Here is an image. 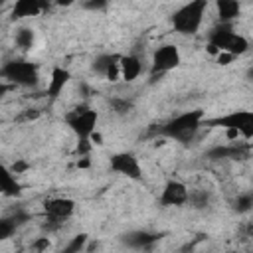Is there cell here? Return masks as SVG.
Here are the masks:
<instances>
[{
	"label": "cell",
	"instance_id": "obj_1",
	"mask_svg": "<svg viewBox=\"0 0 253 253\" xmlns=\"http://www.w3.org/2000/svg\"><path fill=\"white\" fill-rule=\"evenodd\" d=\"M202 125H204V111L202 109H192V111H184V113L172 117L170 121L160 125L156 128V132L160 136H166V138H172L176 142L188 144L196 138Z\"/></svg>",
	"mask_w": 253,
	"mask_h": 253
},
{
	"label": "cell",
	"instance_id": "obj_2",
	"mask_svg": "<svg viewBox=\"0 0 253 253\" xmlns=\"http://www.w3.org/2000/svg\"><path fill=\"white\" fill-rule=\"evenodd\" d=\"M208 43L211 49H217L221 53L229 55H243L249 49V42L245 36L237 34L231 24L227 22H217L210 32H208Z\"/></svg>",
	"mask_w": 253,
	"mask_h": 253
},
{
	"label": "cell",
	"instance_id": "obj_3",
	"mask_svg": "<svg viewBox=\"0 0 253 253\" xmlns=\"http://www.w3.org/2000/svg\"><path fill=\"white\" fill-rule=\"evenodd\" d=\"M206 12H208V0H190L170 16V24L174 32L182 36H196L202 28Z\"/></svg>",
	"mask_w": 253,
	"mask_h": 253
},
{
	"label": "cell",
	"instance_id": "obj_4",
	"mask_svg": "<svg viewBox=\"0 0 253 253\" xmlns=\"http://www.w3.org/2000/svg\"><path fill=\"white\" fill-rule=\"evenodd\" d=\"M4 81H10L18 87H36L40 83V67L38 63L24 59V57H14L6 61L0 69Z\"/></svg>",
	"mask_w": 253,
	"mask_h": 253
},
{
	"label": "cell",
	"instance_id": "obj_5",
	"mask_svg": "<svg viewBox=\"0 0 253 253\" xmlns=\"http://www.w3.org/2000/svg\"><path fill=\"white\" fill-rule=\"evenodd\" d=\"M211 126H219L227 130L231 136H243V138H253V111L249 109H237L231 113H225L221 117H215L208 121Z\"/></svg>",
	"mask_w": 253,
	"mask_h": 253
},
{
	"label": "cell",
	"instance_id": "obj_6",
	"mask_svg": "<svg viewBox=\"0 0 253 253\" xmlns=\"http://www.w3.org/2000/svg\"><path fill=\"white\" fill-rule=\"evenodd\" d=\"M97 121H99V115L89 105H77V107H73L71 111L65 113V125L71 128V132L79 140L93 136Z\"/></svg>",
	"mask_w": 253,
	"mask_h": 253
},
{
	"label": "cell",
	"instance_id": "obj_7",
	"mask_svg": "<svg viewBox=\"0 0 253 253\" xmlns=\"http://www.w3.org/2000/svg\"><path fill=\"white\" fill-rule=\"evenodd\" d=\"M182 61V55H180V49L178 45L174 43H162L158 45L154 51H152V57H150V77L154 79L156 75H164L172 69H176Z\"/></svg>",
	"mask_w": 253,
	"mask_h": 253
},
{
	"label": "cell",
	"instance_id": "obj_8",
	"mask_svg": "<svg viewBox=\"0 0 253 253\" xmlns=\"http://www.w3.org/2000/svg\"><path fill=\"white\" fill-rule=\"evenodd\" d=\"M109 168L111 172L125 176L126 180L132 182H142L144 180V172H142V164L136 158V154L132 152H115L109 158Z\"/></svg>",
	"mask_w": 253,
	"mask_h": 253
},
{
	"label": "cell",
	"instance_id": "obj_9",
	"mask_svg": "<svg viewBox=\"0 0 253 253\" xmlns=\"http://www.w3.org/2000/svg\"><path fill=\"white\" fill-rule=\"evenodd\" d=\"M188 198H190V190L184 182L180 180H168L160 192V198H158V204L162 208H182L188 204Z\"/></svg>",
	"mask_w": 253,
	"mask_h": 253
},
{
	"label": "cell",
	"instance_id": "obj_10",
	"mask_svg": "<svg viewBox=\"0 0 253 253\" xmlns=\"http://www.w3.org/2000/svg\"><path fill=\"white\" fill-rule=\"evenodd\" d=\"M91 71L109 81H117L121 77V53H99L91 61Z\"/></svg>",
	"mask_w": 253,
	"mask_h": 253
},
{
	"label": "cell",
	"instance_id": "obj_11",
	"mask_svg": "<svg viewBox=\"0 0 253 253\" xmlns=\"http://www.w3.org/2000/svg\"><path fill=\"white\" fill-rule=\"evenodd\" d=\"M162 239V233L156 231H148V229H132L121 235V243L130 247V249H150L154 243H158Z\"/></svg>",
	"mask_w": 253,
	"mask_h": 253
},
{
	"label": "cell",
	"instance_id": "obj_12",
	"mask_svg": "<svg viewBox=\"0 0 253 253\" xmlns=\"http://www.w3.org/2000/svg\"><path fill=\"white\" fill-rule=\"evenodd\" d=\"M43 213L47 217H53V219H59V221H67L73 213H75V202L71 198H49L43 202Z\"/></svg>",
	"mask_w": 253,
	"mask_h": 253
},
{
	"label": "cell",
	"instance_id": "obj_13",
	"mask_svg": "<svg viewBox=\"0 0 253 253\" xmlns=\"http://www.w3.org/2000/svg\"><path fill=\"white\" fill-rule=\"evenodd\" d=\"M51 4H53V0H14L12 18H14V20L34 18V16L45 12Z\"/></svg>",
	"mask_w": 253,
	"mask_h": 253
},
{
	"label": "cell",
	"instance_id": "obj_14",
	"mask_svg": "<svg viewBox=\"0 0 253 253\" xmlns=\"http://www.w3.org/2000/svg\"><path fill=\"white\" fill-rule=\"evenodd\" d=\"M30 219H32V215H30L28 211H24V210H16V211H12L10 215H4V217L0 219V241L12 237V235L16 233V229L22 227V225H24L26 221H30Z\"/></svg>",
	"mask_w": 253,
	"mask_h": 253
},
{
	"label": "cell",
	"instance_id": "obj_15",
	"mask_svg": "<svg viewBox=\"0 0 253 253\" xmlns=\"http://www.w3.org/2000/svg\"><path fill=\"white\" fill-rule=\"evenodd\" d=\"M69 79H71L69 69H65V67H61V65H55V67L51 69V73H49V81H47V87H45V95H47L49 99H57L59 93H61V91L65 89V85L69 83Z\"/></svg>",
	"mask_w": 253,
	"mask_h": 253
},
{
	"label": "cell",
	"instance_id": "obj_16",
	"mask_svg": "<svg viewBox=\"0 0 253 253\" xmlns=\"http://www.w3.org/2000/svg\"><path fill=\"white\" fill-rule=\"evenodd\" d=\"M142 73V57L136 53H126L121 55V77L130 83L134 79H138Z\"/></svg>",
	"mask_w": 253,
	"mask_h": 253
},
{
	"label": "cell",
	"instance_id": "obj_17",
	"mask_svg": "<svg viewBox=\"0 0 253 253\" xmlns=\"http://www.w3.org/2000/svg\"><path fill=\"white\" fill-rule=\"evenodd\" d=\"M215 12L219 22L231 24L241 14V2L239 0H215Z\"/></svg>",
	"mask_w": 253,
	"mask_h": 253
},
{
	"label": "cell",
	"instance_id": "obj_18",
	"mask_svg": "<svg viewBox=\"0 0 253 253\" xmlns=\"http://www.w3.org/2000/svg\"><path fill=\"white\" fill-rule=\"evenodd\" d=\"M0 190L4 196H10V198H16L22 194V184L18 182L16 178V172L12 168H2V174H0Z\"/></svg>",
	"mask_w": 253,
	"mask_h": 253
},
{
	"label": "cell",
	"instance_id": "obj_19",
	"mask_svg": "<svg viewBox=\"0 0 253 253\" xmlns=\"http://www.w3.org/2000/svg\"><path fill=\"white\" fill-rule=\"evenodd\" d=\"M245 154H247V150L243 146H213L206 152V156L210 160H225V158L237 160V158H243Z\"/></svg>",
	"mask_w": 253,
	"mask_h": 253
},
{
	"label": "cell",
	"instance_id": "obj_20",
	"mask_svg": "<svg viewBox=\"0 0 253 253\" xmlns=\"http://www.w3.org/2000/svg\"><path fill=\"white\" fill-rule=\"evenodd\" d=\"M14 42H16V45H18L20 49L28 51V49H32L34 43H36V32H34L30 26H20V28L16 30V34H14Z\"/></svg>",
	"mask_w": 253,
	"mask_h": 253
},
{
	"label": "cell",
	"instance_id": "obj_21",
	"mask_svg": "<svg viewBox=\"0 0 253 253\" xmlns=\"http://www.w3.org/2000/svg\"><path fill=\"white\" fill-rule=\"evenodd\" d=\"M211 202V196L208 190H192L190 192V198H188V204L194 208V210H206Z\"/></svg>",
	"mask_w": 253,
	"mask_h": 253
},
{
	"label": "cell",
	"instance_id": "obj_22",
	"mask_svg": "<svg viewBox=\"0 0 253 253\" xmlns=\"http://www.w3.org/2000/svg\"><path fill=\"white\" fill-rule=\"evenodd\" d=\"M233 210L237 213H247L249 210H253V194H239L233 200Z\"/></svg>",
	"mask_w": 253,
	"mask_h": 253
},
{
	"label": "cell",
	"instance_id": "obj_23",
	"mask_svg": "<svg viewBox=\"0 0 253 253\" xmlns=\"http://www.w3.org/2000/svg\"><path fill=\"white\" fill-rule=\"evenodd\" d=\"M87 239H89V237H87V233H79V235H75V237H73V239H71V241L61 249V251H63V253H79V251H83V249H85Z\"/></svg>",
	"mask_w": 253,
	"mask_h": 253
},
{
	"label": "cell",
	"instance_id": "obj_24",
	"mask_svg": "<svg viewBox=\"0 0 253 253\" xmlns=\"http://www.w3.org/2000/svg\"><path fill=\"white\" fill-rule=\"evenodd\" d=\"M111 109H113L117 115H126V113L132 109V103H130L128 99H119V97H115V99H111Z\"/></svg>",
	"mask_w": 253,
	"mask_h": 253
},
{
	"label": "cell",
	"instance_id": "obj_25",
	"mask_svg": "<svg viewBox=\"0 0 253 253\" xmlns=\"http://www.w3.org/2000/svg\"><path fill=\"white\" fill-rule=\"evenodd\" d=\"M109 6V0H81V8L91 12H101Z\"/></svg>",
	"mask_w": 253,
	"mask_h": 253
},
{
	"label": "cell",
	"instance_id": "obj_26",
	"mask_svg": "<svg viewBox=\"0 0 253 253\" xmlns=\"http://www.w3.org/2000/svg\"><path fill=\"white\" fill-rule=\"evenodd\" d=\"M75 2H81V0H53L55 6H71V4H75Z\"/></svg>",
	"mask_w": 253,
	"mask_h": 253
},
{
	"label": "cell",
	"instance_id": "obj_27",
	"mask_svg": "<svg viewBox=\"0 0 253 253\" xmlns=\"http://www.w3.org/2000/svg\"><path fill=\"white\" fill-rule=\"evenodd\" d=\"M245 75H247V79H249V81H253V65L247 69V73H245Z\"/></svg>",
	"mask_w": 253,
	"mask_h": 253
},
{
	"label": "cell",
	"instance_id": "obj_28",
	"mask_svg": "<svg viewBox=\"0 0 253 253\" xmlns=\"http://www.w3.org/2000/svg\"><path fill=\"white\" fill-rule=\"evenodd\" d=\"M2 2H4V0H2Z\"/></svg>",
	"mask_w": 253,
	"mask_h": 253
}]
</instances>
